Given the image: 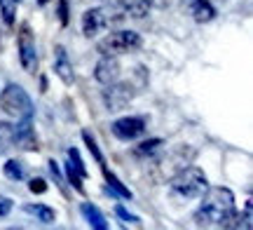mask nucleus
<instances>
[{
	"mask_svg": "<svg viewBox=\"0 0 253 230\" xmlns=\"http://www.w3.org/2000/svg\"><path fill=\"white\" fill-rule=\"evenodd\" d=\"M80 214L84 216V221L89 223V228H94V230H108V219L103 216V212H101L96 204L82 202L80 204Z\"/></svg>",
	"mask_w": 253,
	"mask_h": 230,
	"instance_id": "ddd939ff",
	"label": "nucleus"
},
{
	"mask_svg": "<svg viewBox=\"0 0 253 230\" xmlns=\"http://www.w3.org/2000/svg\"><path fill=\"white\" fill-rule=\"evenodd\" d=\"M21 209L31 214V216H36V221H40L42 226H52L56 221V212L52 207H47V204H24Z\"/></svg>",
	"mask_w": 253,
	"mask_h": 230,
	"instance_id": "dca6fc26",
	"label": "nucleus"
},
{
	"mask_svg": "<svg viewBox=\"0 0 253 230\" xmlns=\"http://www.w3.org/2000/svg\"><path fill=\"white\" fill-rule=\"evenodd\" d=\"M115 214H118L125 223H134V226H138V223H141V219H138V216H134V214H129L122 204H115Z\"/></svg>",
	"mask_w": 253,
	"mask_h": 230,
	"instance_id": "a878e982",
	"label": "nucleus"
},
{
	"mask_svg": "<svg viewBox=\"0 0 253 230\" xmlns=\"http://www.w3.org/2000/svg\"><path fill=\"white\" fill-rule=\"evenodd\" d=\"M17 5L19 0H0V14H2V24L5 26H14L17 21Z\"/></svg>",
	"mask_w": 253,
	"mask_h": 230,
	"instance_id": "aec40b11",
	"label": "nucleus"
},
{
	"mask_svg": "<svg viewBox=\"0 0 253 230\" xmlns=\"http://www.w3.org/2000/svg\"><path fill=\"white\" fill-rule=\"evenodd\" d=\"M28 190L33 195H45L47 190H49V185H47L45 179H31V181H28Z\"/></svg>",
	"mask_w": 253,
	"mask_h": 230,
	"instance_id": "393cba45",
	"label": "nucleus"
},
{
	"mask_svg": "<svg viewBox=\"0 0 253 230\" xmlns=\"http://www.w3.org/2000/svg\"><path fill=\"white\" fill-rule=\"evenodd\" d=\"M56 17H59V24L63 28L71 24V2L68 0H59L56 2Z\"/></svg>",
	"mask_w": 253,
	"mask_h": 230,
	"instance_id": "5701e85b",
	"label": "nucleus"
},
{
	"mask_svg": "<svg viewBox=\"0 0 253 230\" xmlns=\"http://www.w3.org/2000/svg\"><path fill=\"white\" fill-rule=\"evenodd\" d=\"M0 111L14 120H31L36 108H33V101L21 85L9 83L5 90H0Z\"/></svg>",
	"mask_w": 253,
	"mask_h": 230,
	"instance_id": "7ed1b4c3",
	"label": "nucleus"
},
{
	"mask_svg": "<svg viewBox=\"0 0 253 230\" xmlns=\"http://www.w3.org/2000/svg\"><path fill=\"white\" fill-rule=\"evenodd\" d=\"M118 9H122L118 2H110V7L84 9V12H82V36L94 38V36H99V31H103V28H108V26H113V24L122 21V19H118V17H110V14L118 12Z\"/></svg>",
	"mask_w": 253,
	"mask_h": 230,
	"instance_id": "39448f33",
	"label": "nucleus"
},
{
	"mask_svg": "<svg viewBox=\"0 0 253 230\" xmlns=\"http://www.w3.org/2000/svg\"><path fill=\"white\" fill-rule=\"evenodd\" d=\"M47 167H49V174H52V179H54V184L59 185L61 193L66 195V184H63V174H61V169H59V162H56V160H49Z\"/></svg>",
	"mask_w": 253,
	"mask_h": 230,
	"instance_id": "b1692460",
	"label": "nucleus"
},
{
	"mask_svg": "<svg viewBox=\"0 0 253 230\" xmlns=\"http://www.w3.org/2000/svg\"><path fill=\"white\" fill-rule=\"evenodd\" d=\"M143 47V38L136 31H129V28H122V31H113L108 36L96 43V52L99 54H126V52H136Z\"/></svg>",
	"mask_w": 253,
	"mask_h": 230,
	"instance_id": "20e7f679",
	"label": "nucleus"
},
{
	"mask_svg": "<svg viewBox=\"0 0 253 230\" xmlns=\"http://www.w3.org/2000/svg\"><path fill=\"white\" fill-rule=\"evenodd\" d=\"M185 2H188L190 14L197 24H211L218 17V9L211 0H185Z\"/></svg>",
	"mask_w": 253,
	"mask_h": 230,
	"instance_id": "f8f14e48",
	"label": "nucleus"
},
{
	"mask_svg": "<svg viewBox=\"0 0 253 230\" xmlns=\"http://www.w3.org/2000/svg\"><path fill=\"white\" fill-rule=\"evenodd\" d=\"M12 143L21 150H38V141H36V132L31 120H21L17 127L12 129Z\"/></svg>",
	"mask_w": 253,
	"mask_h": 230,
	"instance_id": "9d476101",
	"label": "nucleus"
},
{
	"mask_svg": "<svg viewBox=\"0 0 253 230\" xmlns=\"http://www.w3.org/2000/svg\"><path fill=\"white\" fill-rule=\"evenodd\" d=\"M49 90V83H47V75H40V94H45Z\"/></svg>",
	"mask_w": 253,
	"mask_h": 230,
	"instance_id": "cd10ccee",
	"label": "nucleus"
},
{
	"mask_svg": "<svg viewBox=\"0 0 253 230\" xmlns=\"http://www.w3.org/2000/svg\"><path fill=\"white\" fill-rule=\"evenodd\" d=\"M202 207L195 212V226H218V228H225L230 216L237 212L235 209V193L225 188V185H209L207 190L202 193Z\"/></svg>",
	"mask_w": 253,
	"mask_h": 230,
	"instance_id": "f257e3e1",
	"label": "nucleus"
},
{
	"mask_svg": "<svg viewBox=\"0 0 253 230\" xmlns=\"http://www.w3.org/2000/svg\"><path fill=\"white\" fill-rule=\"evenodd\" d=\"M54 73L59 75V80H61L66 87H71V85L75 83L73 64H71L68 52H66V47H63V45H56L54 47Z\"/></svg>",
	"mask_w": 253,
	"mask_h": 230,
	"instance_id": "9b49d317",
	"label": "nucleus"
},
{
	"mask_svg": "<svg viewBox=\"0 0 253 230\" xmlns=\"http://www.w3.org/2000/svg\"><path fill=\"white\" fill-rule=\"evenodd\" d=\"M82 141H84L87 150L91 153V157L96 160V165H99L101 169H108V165H106V157H103V153H101L99 143H96V138H94V134H91L89 129H82Z\"/></svg>",
	"mask_w": 253,
	"mask_h": 230,
	"instance_id": "f3484780",
	"label": "nucleus"
},
{
	"mask_svg": "<svg viewBox=\"0 0 253 230\" xmlns=\"http://www.w3.org/2000/svg\"><path fill=\"white\" fill-rule=\"evenodd\" d=\"M110 132H113V137L120 138V141H136V138H141L148 132V122L145 118L141 115H125V118H118L110 122Z\"/></svg>",
	"mask_w": 253,
	"mask_h": 230,
	"instance_id": "0eeeda50",
	"label": "nucleus"
},
{
	"mask_svg": "<svg viewBox=\"0 0 253 230\" xmlns=\"http://www.w3.org/2000/svg\"><path fill=\"white\" fill-rule=\"evenodd\" d=\"M12 207H14V202L9 200L7 195H0V219H5V216H9V212H12Z\"/></svg>",
	"mask_w": 253,
	"mask_h": 230,
	"instance_id": "bb28decb",
	"label": "nucleus"
},
{
	"mask_svg": "<svg viewBox=\"0 0 253 230\" xmlns=\"http://www.w3.org/2000/svg\"><path fill=\"white\" fill-rule=\"evenodd\" d=\"M209 188V179L199 167H183L178 174L169 181V193L178 200H199L202 193Z\"/></svg>",
	"mask_w": 253,
	"mask_h": 230,
	"instance_id": "f03ea898",
	"label": "nucleus"
},
{
	"mask_svg": "<svg viewBox=\"0 0 253 230\" xmlns=\"http://www.w3.org/2000/svg\"><path fill=\"white\" fill-rule=\"evenodd\" d=\"M63 179L68 181V185H73V190H75V193H84V184H82L84 179L73 169L71 162H66V176H63Z\"/></svg>",
	"mask_w": 253,
	"mask_h": 230,
	"instance_id": "412c9836",
	"label": "nucleus"
},
{
	"mask_svg": "<svg viewBox=\"0 0 253 230\" xmlns=\"http://www.w3.org/2000/svg\"><path fill=\"white\" fill-rule=\"evenodd\" d=\"M118 2L125 17H134V19H143L150 12V0H113Z\"/></svg>",
	"mask_w": 253,
	"mask_h": 230,
	"instance_id": "2eb2a0df",
	"label": "nucleus"
},
{
	"mask_svg": "<svg viewBox=\"0 0 253 230\" xmlns=\"http://www.w3.org/2000/svg\"><path fill=\"white\" fill-rule=\"evenodd\" d=\"M68 162H71L73 169H75L82 179H87V176H89V172H87V167H84V162H82V155H80V150H78V148H68Z\"/></svg>",
	"mask_w": 253,
	"mask_h": 230,
	"instance_id": "4be33fe9",
	"label": "nucleus"
},
{
	"mask_svg": "<svg viewBox=\"0 0 253 230\" xmlns=\"http://www.w3.org/2000/svg\"><path fill=\"white\" fill-rule=\"evenodd\" d=\"M134 87L129 83H113V85H106V90L101 94V99H103V106H106V111L115 113V111H122L125 106L131 103L134 99Z\"/></svg>",
	"mask_w": 253,
	"mask_h": 230,
	"instance_id": "6e6552de",
	"label": "nucleus"
},
{
	"mask_svg": "<svg viewBox=\"0 0 253 230\" xmlns=\"http://www.w3.org/2000/svg\"><path fill=\"white\" fill-rule=\"evenodd\" d=\"M120 73H122V66H120V59L113 54H101V59L94 66V80L99 85H113L120 80Z\"/></svg>",
	"mask_w": 253,
	"mask_h": 230,
	"instance_id": "1a4fd4ad",
	"label": "nucleus"
},
{
	"mask_svg": "<svg viewBox=\"0 0 253 230\" xmlns=\"http://www.w3.org/2000/svg\"><path fill=\"white\" fill-rule=\"evenodd\" d=\"M17 49H19V64L26 73L38 71V49H36V36L28 24H21L17 33Z\"/></svg>",
	"mask_w": 253,
	"mask_h": 230,
	"instance_id": "423d86ee",
	"label": "nucleus"
},
{
	"mask_svg": "<svg viewBox=\"0 0 253 230\" xmlns=\"http://www.w3.org/2000/svg\"><path fill=\"white\" fill-rule=\"evenodd\" d=\"M164 148V138H145V141H141L138 146H134V153L136 157H153L157 150H162Z\"/></svg>",
	"mask_w": 253,
	"mask_h": 230,
	"instance_id": "a211bd4d",
	"label": "nucleus"
},
{
	"mask_svg": "<svg viewBox=\"0 0 253 230\" xmlns=\"http://www.w3.org/2000/svg\"><path fill=\"white\" fill-rule=\"evenodd\" d=\"M36 2H38V7H45V5L49 2V0H36Z\"/></svg>",
	"mask_w": 253,
	"mask_h": 230,
	"instance_id": "c85d7f7f",
	"label": "nucleus"
},
{
	"mask_svg": "<svg viewBox=\"0 0 253 230\" xmlns=\"http://www.w3.org/2000/svg\"><path fill=\"white\" fill-rule=\"evenodd\" d=\"M103 174H106V193H108L113 200H131V197H134V193H131L113 172L103 169Z\"/></svg>",
	"mask_w": 253,
	"mask_h": 230,
	"instance_id": "4468645a",
	"label": "nucleus"
},
{
	"mask_svg": "<svg viewBox=\"0 0 253 230\" xmlns=\"http://www.w3.org/2000/svg\"><path fill=\"white\" fill-rule=\"evenodd\" d=\"M2 174L7 176L9 181H24L26 179V167L21 160H14V157H9L7 162L2 165Z\"/></svg>",
	"mask_w": 253,
	"mask_h": 230,
	"instance_id": "6ab92c4d",
	"label": "nucleus"
}]
</instances>
